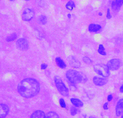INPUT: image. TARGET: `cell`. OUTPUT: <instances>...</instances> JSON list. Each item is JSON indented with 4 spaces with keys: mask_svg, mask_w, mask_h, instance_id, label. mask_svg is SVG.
<instances>
[{
    "mask_svg": "<svg viewBox=\"0 0 123 118\" xmlns=\"http://www.w3.org/2000/svg\"><path fill=\"white\" fill-rule=\"evenodd\" d=\"M40 90L38 82L32 78H26L21 81L18 85V92L24 98H29L38 94Z\"/></svg>",
    "mask_w": 123,
    "mask_h": 118,
    "instance_id": "6da1fadb",
    "label": "cell"
},
{
    "mask_svg": "<svg viewBox=\"0 0 123 118\" xmlns=\"http://www.w3.org/2000/svg\"><path fill=\"white\" fill-rule=\"evenodd\" d=\"M66 78L71 84L75 85L78 83H81L83 81V75L78 71L69 70L66 73Z\"/></svg>",
    "mask_w": 123,
    "mask_h": 118,
    "instance_id": "7a4b0ae2",
    "label": "cell"
},
{
    "mask_svg": "<svg viewBox=\"0 0 123 118\" xmlns=\"http://www.w3.org/2000/svg\"><path fill=\"white\" fill-rule=\"evenodd\" d=\"M94 71L98 75L103 78H107L110 75V71L105 64H96L93 67Z\"/></svg>",
    "mask_w": 123,
    "mask_h": 118,
    "instance_id": "3957f363",
    "label": "cell"
},
{
    "mask_svg": "<svg viewBox=\"0 0 123 118\" xmlns=\"http://www.w3.org/2000/svg\"><path fill=\"white\" fill-rule=\"evenodd\" d=\"M54 81H55V86L58 89V90L59 91V93L63 95V96H68V89L66 87V85L63 83V81L58 76H56L54 78Z\"/></svg>",
    "mask_w": 123,
    "mask_h": 118,
    "instance_id": "277c9868",
    "label": "cell"
},
{
    "mask_svg": "<svg viewBox=\"0 0 123 118\" xmlns=\"http://www.w3.org/2000/svg\"><path fill=\"white\" fill-rule=\"evenodd\" d=\"M107 66L110 69V70L115 71L117 70L120 68L122 66V62L118 58H112L107 63Z\"/></svg>",
    "mask_w": 123,
    "mask_h": 118,
    "instance_id": "5b68a950",
    "label": "cell"
},
{
    "mask_svg": "<svg viewBox=\"0 0 123 118\" xmlns=\"http://www.w3.org/2000/svg\"><path fill=\"white\" fill-rule=\"evenodd\" d=\"M34 17V12L33 9H30V8H27L26 9L24 10L23 13H22V19L25 21H31Z\"/></svg>",
    "mask_w": 123,
    "mask_h": 118,
    "instance_id": "8992f818",
    "label": "cell"
},
{
    "mask_svg": "<svg viewBox=\"0 0 123 118\" xmlns=\"http://www.w3.org/2000/svg\"><path fill=\"white\" fill-rule=\"evenodd\" d=\"M16 45L18 49L22 50V51H24V50H26L29 49V43H28L27 40L24 38H19L17 41Z\"/></svg>",
    "mask_w": 123,
    "mask_h": 118,
    "instance_id": "52a82bcc",
    "label": "cell"
},
{
    "mask_svg": "<svg viewBox=\"0 0 123 118\" xmlns=\"http://www.w3.org/2000/svg\"><path fill=\"white\" fill-rule=\"evenodd\" d=\"M92 81L94 84L98 86H103L107 83V79L106 78L99 77V76H95Z\"/></svg>",
    "mask_w": 123,
    "mask_h": 118,
    "instance_id": "ba28073f",
    "label": "cell"
},
{
    "mask_svg": "<svg viewBox=\"0 0 123 118\" xmlns=\"http://www.w3.org/2000/svg\"><path fill=\"white\" fill-rule=\"evenodd\" d=\"M123 113V98L119 100L115 106V114L117 117H120Z\"/></svg>",
    "mask_w": 123,
    "mask_h": 118,
    "instance_id": "9c48e42d",
    "label": "cell"
},
{
    "mask_svg": "<svg viewBox=\"0 0 123 118\" xmlns=\"http://www.w3.org/2000/svg\"><path fill=\"white\" fill-rule=\"evenodd\" d=\"M123 5V0H112L111 7L114 11H118Z\"/></svg>",
    "mask_w": 123,
    "mask_h": 118,
    "instance_id": "30bf717a",
    "label": "cell"
},
{
    "mask_svg": "<svg viewBox=\"0 0 123 118\" xmlns=\"http://www.w3.org/2000/svg\"><path fill=\"white\" fill-rule=\"evenodd\" d=\"M9 111V107L5 104H0V118H4L6 117Z\"/></svg>",
    "mask_w": 123,
    "mask_h": 118,
    "instance_id": "8fae6325",
    "label": "cell"
},
{
    "mask_svg": "<svg viewBox=\"0 0 123 118\" xmlns=\"http://www.w3.org/2000/svg\"><path fill=\"white\" fill-rule=\"evenodd\" d=\"M102 29V26L100 24H90L88 26V31L91 33H97L99 32Z\"/></svg>",
    "mask_w": 123,
    "mask_h": 118,
    "instance_id": "7c38bea8",
    "label": "cell"
},
{
    "mask_svg": "<svg viewBox=\"0 0 123 118\" xmlns=\"http://www.w3.org/2000/svg\"><path fill=\"white\" fill-rule=\"evenodd\" d=\"M70 102L72 103V105L76 107H81L83 106V103L80 100L75 98H73L70 99Z\"/></svg>",
    "mask_w": 123,
    "mask_h": 118,
    "instance_id": "4fadbf2b",
    "label": "cell"
},
{
    "mask_svg": "<svg viewBox=\"0 0 123 118\" xmlns=\"http://www.w3.org/2000/svg\"><path fill=\"white\" fill-rule=\"evenodd\" d=\"M46 115L41 110H36L34 112L32 113L31 115V118H45Z\"/></svg>",
    "mask_w": 123,
    "mask_h": 118,
    "instance_id": "5bb4252c",
    "label": "cell"
},
{
    "mask_svg": "<svg viewBox=\"0 0 123 118\" xmlns=\"http://www.w3.org/2000/svg\"><path fill=\"white\" fill-rule=\"evenodd\" d=\"M70 64L71 66H73V68H79L80 66V61H78L74 57H71L69 60Z\"/></svg>",
    "mask_w": 123,
    "mask_h": 118,
    "instance_id": "9a60e30c",
    "label": "cell"
},
{
    "mask_svg": "<svg viewBox=\"0 0 123 118\" xmlns=\"http://www.w3.org/2000/svg\"><path fill=\"white\" fill-rule=\"evenodd\" d=\"M55 63H56V64H57V66H58V67L62 68V69H63V68H65L66 67V63L63 61V60H62V59H61V58H59V57L55 58Z\"/></svg>",
    "mask_w": 123,
    "mask_h": 118,
    "instance_id": "2e32d148",
    "label": "cell"
},
{
    "mask_svg": "<svg viewBox=\"0 0 123 118\" xmlns=\"http://www.w3.org/2000/svg\"><path fill=\"white\" fill-rule=\"evenodd\" d=\"M66 8L67 10L73 11L75 8V4L73 1H69L66 4Z\"/></svg>",
    "mask_w": 123,
    "mask_h": 118,
    "instance_id": "e0dca14e",
    "label": "cell"
},
{
    "mask_svg": "<svg viewBox=\"0 0 123 118\" xmlns=\"http://www.w3.org/2000/svg\"><path fill=\"white\" fill-rule=\"evenodd\" d=\"M98 52L99 54L102 55V56H106V51L104 47V46L103 44H100L98 46Z\"/></svg>",
    "mask_w": 123,
    "mask_h": 118,
    "instance_id": "ac0fdd59",
    "label": "cell"
},
{
    "mask_svg": "<svg viewBox=\"0 0 123 118\" xmlns=\"http://www.w3.org/2000/svg\"><path fill=\"white\" fill-rule=\"evenodd\" d=\"M59 118L58 115L57 113L54 112H49L46 115V118Z\"/></svg>",
    "mask_w": 123,
    "mask_h": 118,
    "instance_id": "d6986e66",
    "label": "cell"
},
{
    "mask_svg": "<svg viewBox=\"0 0 123 118\" xmlns=\"http://www.w3.org/2000/svg\"><path fill=\"white\" fill-rule=\"evenodd\" d=\"M38 21L41 24L45 25L47 23V18H46V16H44V15H41L40 17H38Z\"/></svg>",
    "mask_w": 123,
    "mask_h": 118,
    "instance_id": "ffe728a7",
    "label": "cell"
},
{
    "mask_svg": "<svg viewBox=\"0 0 123 118\" xmlns=\"http://www.w3.org/2000/svg\"><path fill=\"white\" fill-rule=\"evenodd\" d=\"M17 35L16 34H11V35H9V36H7V38H6V41H9V42L13 41H14V40L17 38Z\"/></svg>",
    "mask_w": 123,
    "mask_h": 118,
    "instance_id": "44dd1931",
    "label": "cell"
},
{
    "mask_svg": "<svg viewBox=\"0 0 123 118\" xmlns=\"http://www.w3.org/2000/svg\"><path fill=\"white\" fill-rule=\"evenodd\" d=\"M70 112L71 115L75 116V115L77 114V112H78V110H77V109H76V107H75V106L71 107L70 109Z\"/></svg>",
    "mask_w": 123,
    "mask_h": 118,
    "instance_id": "7402d4cb",
    "label": "cell"
},
{
    "mask_svg": "<svg viewBox=\"0 0 123 118\" xmlns=\"http://www.w3.org/2000/svg\"><path fill=\"white\" fill-rule=\"evenodd\" d=\"M59 104H60V105H61V107H63V108H66V102H65V100H64L63 98H61V99L59 100Z\"/></svg>",
    "mask_w": 123,
    "mask_h": 118,
    "instance_id": "603a6c76",
    "label": "cell"
},
{
    "mask_svg": "<svg viewBox=\"0 0 123 118\" xmlns=\"http://www.w3.org/2000/svg\"><path fill=\"white\" fill-rule=\"evenodd\" d=\"M83 61H84L86 63H87V64H90V63H92V61H91V59H90V58L87 57V56L83 57Z\"/></svg>",
    "mask_w": 123,
    "mask_h": 118,
    "instance_id": "cb8c5ba5",
    "label": "cell"
},
{
    "mask_svg": "<svg viewBox=\"0 0 123 118\" xmlns=\"http://www.w3.org/2000/svg\"><path fill=\"white\" fill-rule=\"evenodd\" d=\"M106 17L107 18V19H110L112 18V15H111V12H110V9H107V10Z\"/></svg>",
    "mask_w": 123,
    "mask_h": 118,
    "instance_id": "d4e9b609",
    "label": "cell"
},
{
    "mask_svg": "<svg viewBox=\"0 0 123 118\" xmlns=\"http://www.w3.org/2000/svg\"><path fill=\"white\" fill-rule=\"evenodd\" d=\"M107 101L108 102H111L112 100V99H113V95H112V94L108 95H107Z\"/></svg>",
    "mask_w": 123,
    "mask_h": 118,
    "instance_id": "484cf974",
    "label": "cell"
},
{
    "mask_svg": "<svg viewBox=\"0 0 123 118\" xmlns=\"http://www.w3.org/2000/svg\"><path fill=\"white\" fill-rule=\"evenodd\" d=\"M103 109H104L105 110H108V102H105V103H104V105H103Z\"/></svg>",
    "mask_w": 123,
    "mask_h": 118,
    "instance_id": "4316f807",
    "label": "cell"
},
{
    "mask_svg": "<svg viewBox=\"0 0 123 118\" xmlns=\"http://www.w3.org/2000/svg\"><path fill=\"white\" fill-rule=\"evenodd\" d=\"M46 68H47V65L45 64V63H43V64L41 65V68L42 70H45Z\"/></svg>",
    "mask_w": 123,
    "mask_h": 118,
    "instance_id": "83f0119b",
    "label": "cell"
},
{
    "mask_svg": "<svg viewBox=\"0 0 123 118\" xmlns=\"http://www.w3.org/2000/svg\"><path fill=\"white\" fill-rule=\"evenodd\" d=\"M120 92L121 93H123V84L120 86Z\"/></svg>",
    "mask_w": 123,
    "mask_h": 118,
    "instance_id": "f1b7e54d",
    "label": "cell"
},
{
    "mask_svg": "<svg viewBox=\"0 0 123 118\" xmlns=\"http://www.w3.org/2000/svg\"><path fill=\"white\" fill-rule=\"evenodd\" d=\"M68 18L69 19H70V18H71V15H70V14H68Z\"/></svg>",
    "mask_w": 123,
    "mask_h": 118,
    "instance_id": "f546056e",
    "label": "cell"
},
{
    "mask_svg": "<svg viewBox=\"0 0 123 118\" xmlns=\"http://www.w3.org/2000/svg\"><path fill=\"white\" fill-rule=\"evenodd\" d=\"M99 16H103V13L102 12H100L99 13Z\"/></svg>",
    "mask_w": 123,
    "mask_h": 118,
    "instance_id": "4dcf8cb0",
    "label": "cell"
},
{
    "mask_svg": "<svg viewBox=\"0 0 123 118\" xmlns=\"http://www.w3.org/2000/svg\"><path fill=\"white\" fill-rule=\"evenodd\" d=\"M89 118H95V117H93V116H90Z\"/></svg>",
    "mask_w": 123,
    "mask_h": 118,
    "instance_id": "1f68e13d",
    "label": "cell"
},
{
    "mask_svg": "<svg viewBox=\"0 0 123 118\" xmlns=\"http://www.w3.org/2000/svg\"><path fill=\"white\" fill-rule=\"evenodd\" d=\"M120 117H121V118H123V113L121 115H120Z\"/></svg>",
    "mask_w": 123,
    "mask_h": 118,
    "instance_id": "d6a6232c",
    "label": "cell"
},
{
    "mask_svg": "<svg viewBox=\"0 0 123 118\" xmlns=\"http://www.w3.org/2000/svg\"><path fill=\"white\" fill-rule=\"evenodd\" d=\"M9 1H14V0H9Z\"/></svg>",
    "mask_w": 123,
    "mask_h": 118,
    "instance_id": "836d02e7",
    "label": "cell"
},
{
    "mask_svg": "<svg viewBox=\"0 0 123 118\" xmlns=\"http://www.w3.org/2000/svg\"><path fill=\"white\" fill-rule=\"evenodd\" d=\"M24 1H29V0H24Z\"/></svg>",
    "mask_w": 123,
    "mask_h": 118,
    "instance_id": "e575fe53",
    "label": "cell"
}]
</instances>
